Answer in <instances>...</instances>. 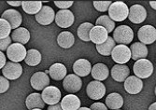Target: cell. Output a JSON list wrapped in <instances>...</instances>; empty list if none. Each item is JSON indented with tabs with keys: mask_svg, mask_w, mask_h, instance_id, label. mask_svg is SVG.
<instances>
[{
	"mask_svg": "<svg viewBox=\"0 0 156 110\" xmlns=\"http://www.w3.org/2000/svg\"><path fill=\"white\" fill-rule=\"evenodd\" d=\"M129 8L124 2H113L108 9V16L114 22H122L129 16Z\"/></svg>",
	"mask_w": 156,
	"mask_h": 110,
	"instance_id": "6da1fadb",
	"label": "cell"
},
{
	"mask_svg": "<svg viewBox=\"0 0 156 110\" xmlns=\"http://www.w3.org/2000/svg\"><path fill=\"white\" fill-rule=\"evenodd\" d=\"M133 71L136 77L141 78H148L153 73V64L147 59H140L134 64Z\"/></svg>",
	"mask_w": 156,
	"mask_h": 110,
	"instance_id": "7a4b0ae2",
	"label": "cell"
},
{
	"mask_svg": "<svg viewBox=\"0 0 156 110\" xmlns=\"http://www.w3.org/2000/svg\"><path fill=\"white\" fill-rule=\"evenodd\" d=\"M113 38H114L115 42L119 44H130L134 38V32L129 26L120 25L113 32Z\"/></svg>",
	"mask_w": 156,
	"mask_h": 110,
	"instance_id": "3957f363",
	"label": "cell"
},
{
	"mask_svg": "<svg viewBox=\"0 0 156 110\" xmlns=\"http://www.w3.org/2000/svg\"><path fill=\"white\" fill-rule=\"evenodd\" d=\"M111 57L117 64H125L132 58V53L129 47L122 44L116 45L114 50H112Z\"/></svg>",
	"mask_w": 156,
	"mask_h": 110,
	"instance_id": "277c9868",
	"label": "cell"
},
{
	"mask_svg": "<svg viewBox=\"0 0 156 110\" xmlns=\"http://www.w3.org/2000/svg\"><path fill=\"white\" fill-rule=\"evenodd\" d=\"M27 55V50L23 44L13 43L11 44L7 50V57L9 61L13 63H20L24 61Z\"/></svg>",
	"mask_w": 156,
	"mask_h": 110,
	"instance_id": "5b68a950",
	"label": "cell"
},
{
	"mask_svg": "<svg viewBox=\"0 0 156 110\" xmlns=\"http://www.w3.org/2000/svg\"><path fill=\"white\" fill-rule=\"evenodd\" d=\"M86 92L89 98L92 100H99L104 97L106 93V87L101 81L93 80L88 84Z\"/></svg>",
	"mask_w": 156,
	"mask_h": 110,
	"instance_id": "8992f818",
	"label": "cell"
},
{
	"mask_svg": "<svg viewBox=\"0 0 156 110\" xmlns=\"http://www.w3.org/2000/svg\"><path fill=\"white\" fill-rule=\"evenodd\" d=\"M137 36L141 43L145 45L152 44L156 40V28L152 25H144L139 28Z\"/></svg>",
	"mask_w": 156,
	"mask_h": 110,
	"instance_id": "52a82bcc",
	"label": "cell"
},
{
	"mask_svg": "<svg viewBox=\"0 0 156 110\" xmlns=\"http://www.w3.org/2000/svg\"><path fill=\"white\" fill-rule=\"evenodd\" d=\"M42 99L49 105H54L59 104L61 100V91L55 86H49L42 91Z\"/></svg>",
	"mask_w": 156,
	"mask_h": 110,
	"instance_id": "ba28073f",
	"label": "cell"
},
{
	"mask_svg": "<svg viewBox=\"0 0 156 110\" xmlns=\"http://www.w3.org/2000/svg\"><path fill=\"white\" fill-rule=\"evenodd\" d=\"M63 87L67 92H70V94H74L80 91L82 87V81L79 76L75 74H69L63 81Z\"/></svg>",
	"mask_w": 156,
	"mask_h": 110,
	"instance_id": "9c48e42d",
	"label": "cell"
},
{
	"mask_svg": "<svg viewBox=\"0 0 156 110\" xmlns=\"http://www.w3.org/2000/svg\"><path fill=\"white\" fill-rule=\"evenodd\" d=\"M3 76L10 80H15L19 78L23 74V66L20 63H13L11 61L8 62L2 69Z\"/></svg>",
	"mask_w": 156,
	"mask_h": 110,
	"instance_id": "30bf717a",
	"label": "cell"
},
{
	"mask_svg": "<svg viewBox=\"0 0 156 110\" xmlns=\"http://www.w3.org/2000/svg\"><path fill=\"white\" fill-rule=\"evenodd\" d=\"M75 17L69 9H60L55 16V23L62 28H68L74 23Z\"/></svg>",
	"mask_w": 156,
	"mask_h": 110,
	"instance_id": "8fae6325",
	"label": "cell"
},
{
	"mask_svg": "<svg viewBox=\"0 0 156 110\" xmlns=\"http://www.w3.org/2000/svg\"><path fill=\"white\" fill-rule=\"evenodd\" d=\"M147 18V10L146 9L139 4L133 5L129 9V16L128 19L131 22L135 24L142 23Z\"/></svg>",
	"mask_w": 156,
	"mask_h": 110,
	"instance_id": "7c38bea8",
	"label": "cell"
},
{
	"mask_svg": "<svg viewBox=\"0 0 156 110\" xmlns=\"http://www.w3.org/2000/svg\"><path fill=\"white\" fill-rule=\"evenodd\" d=\"M30 84L36 91H43L50 84V77L45 72H36L30 78Z\"/></svg>",
	"mask_w": 156,
	"mask_h": 110,
	"instance_id": "4fadbf2b",
	"label": "cell"
},
{
	"mask_svg": "<svg viewBox=\"0 0 156 110\" xmlns=\"http://www.w3.org/2000/svg\"><path fill=\"white\" fill-rule=\"evenodd\" d=\"M55 12L49 6H43L41 10L35 16L36 21L41 25H50L55 20Z\"/></svg>",
	"mask_w": 156,
	"mask_h": 110,
	"instance_id": "5bb4252c",
	"label": "cell"
},
{
	"mask_svg": "<svg viewBox=\"0 0 156 110\" xmlns=\"http://www.w3.org/2000/svg\"><path fill=\"white\" fill-rule=\"evenodd\" d=\"M108 38V32L103 26L95 25L90 32V39L93 43L96 45H101L105 43Z\"/></svg>",
	"mask_w": 156,
	"mask_h": 110,
	"instance_id": "9a60e30c",
	"label": "cell"
},
{
	"mask_svg": "<svg viewBox=\"0 0 156 110\" xmlns=\"http://www.w3.org/2000/svg\"><path fill=\"white\" fill-rule=\"evenodd\" d=\"M124 89L130 94H137L143 89V82L136 76H129L124 81Z\"/></svg>",
	"mask_w": 156,
	"mask_h": 110,
	"instance_id": "2e32d148",
	"label": "cell"
},
{
	"mask_svg": "<svg viewBox=\"0 0 156 110\" xmlns=\"http://www.w3.org/2000/svg\"><path fill=\"white\" fill-rule=\"evenodd\" d=\"M1 18L8 21L10 23L12 29L14 30L19 28V26L22 24V22H23V17L21 15V13L18 10L13 9H7L6 11H4Z\"/></svg>",
	"mask_w": 156,
	"mask_h": 110,
	"instance_id": "e0dca14e",
	"label": "cell"
},
{
	"mask_svg": "<svg viewBox=\"0 0 156 110\" xmlns=\"http://www.w3.org/2000/svg\"><path fill=\"white\" fill-rule=\"evenodd\" d=\"M129 75L130 69L125 64H115L111 68V77L117 82H124Z\"/></svg>",
	"mask_w": 156,
	"mask_h": 110,
	"instance_id": "ac0fdd59",
	"label": "cell"
},
{
	"mask_svg": "<svg viewBox=\"0 0 156 110\" xmlns=\"http://www.w3.org/2000/svg\"><path fill=\"white\" fill-rule=\"evenodd\" d=\"M73 71L79 77H86L92 72L91 63L86 59H79L73 64Z\"/></svg>",
	"mask_w": 156,
	"mask_h": 110,
	"instance_id": "d6986e66",
	"label": "cell"
},
{
	"mask_svg": "<svg viewBox=\"0 0 156 110\" xmlns=\"http://www.w3.org/2000/svg\"><path fill=\"white\" fill-rule=\"evenodd\" d=\"M63 110H79L80 108V100L75 94H67L61 100Z\"/></svg>",
	"mask_w": 156,
	"mask_h": 110,
	"instance_id": "ffe728a7",
	"label": "cell"
},
{
	"mask_svg": "<svg viewBox=\"0 0 156 110\" xmlns=\"http://www.w3.org/2000/svg\"><path fill=\"white\" fill-rule=\"evenodd\" d=\"M25 105L29 110L36 108L43 109L45 106V102L43 101L42 96L39 93L34 92L27 96V98L25 99Z\"/></svg>",
	"mask_w": 156,
	"mask_h": 110,
	"instance_id": "44dd1931",
	"label": "cell"
},
{
	"mask_svg": "<svg viewBox=\"0 0 156 110\" xmlns=\"http://www.w3.org/2000/svg\"><path fill=\"white\" fill-rule=\"evenodd\" d=\"M131 53H132V59L136 62L140 59H146L148 56V48L145 44L141 42H136L130 46Z\"/></svg>",
	"mask_w": 156,
	"mask_h": 110,
	"instance_id": "7402d4cb",
	"label": "cell"
},
{
	"mask_svg": "<svg viewBox=\"0 0 156 110\" xmlns=\"http://www.w3.org/2000/svg\"><path fill=\"white\" fill-rule=\"evenodd\" d=\"M66 67L60 63H56L51 65L49 69V75L53 80H62L65 79L66 75Z\"/></svg>",
	"mask_w": 156,
	"mask_h": 110,
	"instance_id": "603a6c76",
	"label": "cell"
},
{
	"mask_svg": "<svg viewBox=\"0 0 156 110\" xmlns=\"http://www.w3.org/2000/svg\"><path fill=\"white\" fill-rule=\"evenodd\" d=\"M11 38L15 43L24 45L30 39V33L24 27H19L11 33Z\"/></svg>",
	"mask_w": 156,
	"mask_h": 110,
	"instance_id": "cb8c5ba5",
	"label": "cell"
},
{
	"mask_svg": "<svg viewBox=\"0 0 156 110\" xmlns=\"http://www.w3.org/2000/svg\"><path fill=\"white\" fill-rule=\"evenodd\" d=\"M108 68L104 64H96L93 66L91 75L97 81H103L108 77Z\"/></svg>",
	"mask_w": 156,
	"mask_h": 110,
	"instance_id": "d4e9b609",
	"label": "cell"
},
{
	"mask_svg": "<svg viewBox=\"0 0 156 110\" xmlns=\"http://www.w3.org/2000/svg\"><path fill=\"white\" fill-rule=\"evenodd\" d=\"M57 43L63 49H69L74 45L75 37L71 32L63 31L57 36Z\"/></svg>",
	"mask_w": 156,
	"mask_h": 110,
	"instance_id": "484cf974",
	"label": "cell"
},
{
	"mask_svg": "<svg viewBox=\"0 0 156 110\" xmlns=\"http://www.w3.org/2000/svg\"><path fill=\"white\" fill-rule=\"evenodd\" d=\"M106 105L108 108L112 110H118L123 105V98L122 96L117 92H112L108 95L106 98Z\"/></svg>",
	"mask_w": 156,
	"mask_h": 110,
	"instance_id": "4316f807",
	"label": "cell"
},
{
	"mask_svg": "<svg viewBox=\"0 0 156 110\" xmlns=\"http://www.w3.org/2000/svg\"><path fill=\"white\" fill-rule=\"evenodd\" d=\"M116 47L115 45V40L113 37L108 36V38L107 39V41L105 43L101 44V45H96V50L98 51V53H100L103 56H108V55H111L112 50H114V48Z\"/></svg>",
	"mask_w": 156,
	"mask_h": 110,
	"instance_id": "83f0119b",
	"label": "cell"
},
{
	"mask_svg": "<svg viewBox=\"0 0 156 110\" xmlns=\"http://www.w3.org/2000/svg\"><path fill=\"white\" fill-rule=\"evenodd\" d=\"M93 28H94V24L91 22L81 23L78 27V30H77V35H78L79 38L81 39L82 41H85V42H89V41H91L90 32Z\"/></svg>",
	"mask_w": 156,
	"mask_h": 110,
	"instance_id": "f1b7e54d",
	"label": "cell"
},
{
	"mask_svg": "<svg viewBox=\"0 0 156 110\" xmlns=\"http://www.w3.org/2000/svg\"><path fill=\"white\" fill-rule=\"evenodd\" d=\"M22 8L27 14L37 15L43 8V6H42L41 1H23Z\"/></svg>",
	"mask_w": 156,
	"mask_h": 110,
	"instance_id": "f546056e",
	"label": "cell"
},
{
	"mask_svg": "<svg viewBox=\"0 0 156 110\" xmlns=\"http://www.w3.org/2000/svg\"><path fill=\"white\" fill-rule=\"evenodd\" d=\"M41 59H42L41 53L37 50L31 49L27 51V55H26V58H25L24 62L29 66H36L40 64Z\"/></svg>",
	"mask_w": 156,
	"mask_h": 110,
	"instance_id": "4dcf8cb0",
	"label": "cell"
},
{
	"mask_svg": "<svg viewBox=\"0 0 156 110\" xmlns=\"http://www.w3.org/2000/svg\"><path fill=\"white\" fill-rule=\"evenodd\" d=\"M95 24L99 25V26H103L104 28L107 29V31L108 33H111L112 31H114V28H115V22L111 20L110 17L108 15H102L99 18H97Z\"/></svg>",
	"mask_w": 156,
	"mask_h": 110,
	"instance_id": "1f68e13d",
	"label": "cell"
},
{
	"mask_svg": "<svg viewBox=\"0 0 156 110\" xmlns=\"http://www.w3.org/2000/svg\"><path fill=\"white\" fill-rule=\"evenodd\" d=\"M11 29H12V27L8 21H6L3 18L0 19V38L4 39V38L9 37L11 32Z\"/></svg>",
	"mask_w": 156,
	"mask_h": 110,
	"instance_id": "d6a6232c",
	"label": "cell"
},
{
	"mask_svg": "<svg viewBox=\"0 0 156 110\" xmlns=\"http://www.w3.org/2000/svg\"><path fill=\"white\" fill-rule=\"evenodd\" d=\"M112 3L113 2H111V1H94L93 5L96 10L101 11V12H105V11L108 10V9Z\"/></svg>",
	"mask_w": 156,
	"mask_h": 110,
	"instance_id": "836d02e7",
	"label": "cell"
},
{
	"mask_svg": "<svg viewBox=\"0 0 156 110\" xmlns=\"http://www.w3.org/2000/svg\"><path fill=\"white\" fill-rule=\"evenodd\" d=\"M0 85H1V87H0V92L1 93H5L9 88V82L8 78H6L4 76L0 77Z\"/></svg>",
	"mask_w": 156,
	"mask_h": 110,
	"instance_id": "e575fe53",
	"label": "cell"
},
{
	"mask_svg": "<svg viewBox=\"0 0 156 110\" xmlns=\"http://www.w3.org/2000/svg\"><path fill=\"white\" fill-rule=\"evenodd\" d=\"M11 40L12 38L10 36L7 37V38H4V39H1V41H0V50H1V51H7L9 47L11 45Z\"/></svg>",
	"mask_w": 156,
	"mask_h": 110,
	"instance_id": "d590c367",
	"label": "cell"
},
{
	"mask_svg": "<svg viewBox=\"0 0 156 110\" xmlns=\"http://www.w3.org/2000/svg\"><path fill=\"white\" fill-rule=\"evenodd\" d=\"M73 4H74L73 1H54V5L61 9L62 10L69 9Z\"/></svg>",
	"mask_w": 156,
	"mask_h": 110,
	"instance_id": "8d00e7d4",
	"label": "cell"
},
{
	"mask_svg": "<svg viewBox=\"0 0 156 110\" xmlns=\"http://www.w3.org/2000/svg\"><path fill=\"white\" fill-rule=\"evenodd\" d=\"M90 108L92 110H108V106L102 103H94L90 106Z\"/></svg>",
	"mask_w": 156,
	"mask_h": 110,
	"instance_id": "74e56055",
	"label": "cell"
},
{
	"mask_svg": "<svg viewBox=\"0 0 156 110\" xmlns=\"http://www.w3.org/2000/svg\"><path fill=\"white\" fill-rule=\"evenodd\" d=\"M0 58H1V61H0V68L3 69L4 66L6 65V56L5 54L3 53V51H0Z\"/></svg>",
	"mask_w": 156,
	"mask_h": 110,
	"instance_id": "f35d334b",
	"label": "cell"
},
{
	"mask_svg": "<svg viewBox=\"0 0 156 110\" xmlns=\"http://www.w3.org/2000/svg\"><path fill=\"white\" fill-rule=\"evenodd\" d=\"M48 110H63L61 104H57V105H50L48 107Z\"/></svg>",
	"mask_w": 156,
	"mask_h": 110,
	"instance_id": "ab89813d",
	"label": "cell"
},
{
	"mask_svg": "<svg viewBox=\"0 0 156 110\" xmlns=\"http://www.w3.org/2000/svg\"><path fill=\"white\" fill-rule=\"evenodd\" d=\"M7 3L13 7H19V6H22V4H23L22 1H7Z\"/></svg>",
	"mask_w": 156,
	"mask_h": 110,
	"instance_id": "60d3db41",
	"label": "cell"
},
{
	"mask_svg": "<svg viewBox=\"0 0 156 110\" xmlns=\"http://www.w3.org/2000/svg\"><path fill=\"white\" fill-rule=\"evenodd\" d=\"M150 6L156 10V1H150Z\"/></svg>",
	"mask_w": 156,
	"mask_h": 110,
	"instance_id": "b9f144b4",
	"label": "cell"
},
{
	"mask_svg": "<svg viewBox=\"0 0 156 110\" xmlns=\"http://www.w3.org/2000/svg\"><path fill=\"white\" fill-rule=\"evenodd\" d=\"M149 110H156V102L151 104L149 107Z\"/></svg>",
	"mask_w": 156,
	"mask_h": 110,
	"instance_id": "7bdbcfd3",
	"label": "cell"
},
{
	"mask_svg": "<svg viewBox=\"0 0 156 110\" xmlns=\"http://www.w3.org/2000/svg\"><path fill=\"white\" fill-rule=\"evenodd\" d=\"M79 110H92V109L89 108V107H80Z\"/></svg>",
	"mask_w": 156,
	"mask_h": 110,
	"instance_id": "ee69618b",
	"label": "cell"
},
{
	"mask_svg": "<svg viewBox=\"0 0 156 110\" xmlns=\"http://www.w3.org/2000/svg\"><path fill=\"white\" fill-rule=\"evenodd\" d=\"M32 110H42V109H39V108H36V109H32Z\"/></svg>",
	"mask_w": 156,
	"mask_h": 110,
	"instance_id": "f6af8a7d",
	"label": "cell"
},
{
	"mask_svg": "<svg viewBox=\"0 0 156 110\" xmlns=\"http://www.w3.org/2000/svg\"><path fill=\"white\" fill-rule=\"evenodd\" d=\"M154 91H155V95H156V87H155V90H154Z\"/></svg>",
	"mask_w": 156,
	"mask_h": 110,
	"instance_id": "bcb514c9",
	"label": "cell"
},
{
	"mask_svg": "<svg viewBox=\"0 0 156 110\" xmlns=\"http://www.w3.org/2000/svg\"><path fill=\"white\" fill-rule=\"evenodd\" d=\"M118 110H121V109H118Z\"/></svg>",
	"mask_w": 156,
	"mask_h": 110,
	"instance_id": "7dc6e473",
	"label": "cell"
}]
</instances>
